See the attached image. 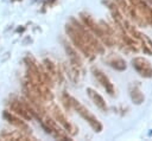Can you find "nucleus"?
I'll return each instance as SVG.
<instances>
[{
  "label": "nucleus",
  "instance_id": "f257e3e1",
  "mask_svg": "<svg viewBox=\"0 0 152 141\" xmlns=\"http://www.w3.org/2000/svg\"><path fill=\"white\" fill-rule=\"evenodd\" d=\"M65 31H66L68 37L70 38L71 43L75 45L76 49H78L86 57H88L90 59H93L95 57L96 51L93 47V45L90 44V41L88 40V38L86 37V34L83 33V31L80 27L76 19L72 18L71 23L65 25Z\"/></svg>",
  "mask_w": 152,
  "mask_h": 141
},
{
  "label": "nucleus",
  "instance_id": "1a4fd4ad",
  "mask_svg": "<svg viewBox=\"0 0 152 141\" xmlns=\"http://www.w3.org/2000/svg\"><path fill=\"white\" fill-rule=\"evenodd\" d=\"M1 140H12V141H30V140H34L33 137L24 134L21 130L20 132H13V133H5L2 135H0Z\"/></svg>",
  "mask_w": 152,
  "mask_h": 141
},
{
  "label": "nucleus",
  "instance_id": "6e6552de",
  "mask_svg": "<svg viewBox=\"0 0 152 141\" xmlns=\"http://www.w3.org/2000/svg\"><path fill=\"white\" fill-rule=\"evenodd\" d=\"M4 118L8 122V123H11V124H13V126H15V127H18V128H20V130H28V126L24 122V121H21L19 117H17V116H14L13 114H11L10 111H4Z\"/></svg>",
  "mask_w": 152,
  "mask_h": 141
},
{
  "label": "nucleus",
  "instance_id": "39448f33",
  "mask_svg": "<svg viewBox=\"0 0 152 141\" xmlns=\"http://www.w3.org/2000/svg\"><path fill=\"white\" fill-rule=\"evenodd\" d=\"M93 75H94V77L97 79V82L104 88V90H106L110 96H113V95L115 94V89H114L113 83H112L110 79L106 76V73H104L103 71H101V70L97 69V68H93Z\"/></svg>",
  "mask_w": 152,
  "mask_h": 141
},
{
  "label": "nucleus",
  "instance_id": "f03ea898",
  "mask_svg": "<svg viewBox=\"0 0 152 141\" xmlns=\"http://www.w3.org/2000/svg\"><path fill=\"white\" fill-rule=\"evenodd\" d=\"M70 102H71V108H72L74 110H76L77 114H78L84 121H87V122L89 123V126H90L96 133H100V132L102 130V124H101V122H100V121L96 118V116H94L80 101H77L76 98H74V97L70 96Z\"/></svg>",
  "mask_w": 152,
  "mask_h": 141
},
{
  "label": "nucleus",
  "instance_id": "0eeeda50",
  "mask_svg": "<svg viewBox=\"0 0 152 141\" xmlns=\"http://www.w3.org/2000/svg\"><path fill=\"white\" fill-rule=\"evenodd\" d=\"M63 45H64V49H65V52L68 55L70 64L74 65V66H77V68H82V60H81L80 56L77 55L76 50L70 44H68L66 41H63Z\"/></svg>",
  "mask_w": 152,
  "mask_h": 141
},
{
  "label": "nucleus",
  "instance_id": "7ed1b4c3",
  "mask_svg": "<svg viewBox=\"0 0 152 141\" xmlns=\"http://www.w3.org/2000/svg\"><path fill=\"white\" fill-rule=\"evenodd\" d=\"M49 111H50L51 116L65 129V132H66L68 134H70V135L76 134V130H77V129L75 128V126L69 122V120L65 117V115L63 114V111H62L56 104H51V105L49 107Z\"/></svg>",
  "mask_w": 152,
  "mask_h": 141
},
{
  "label": "nucleus",
  "instance_id": "9b49d317",
  "mask_svg": "<svg viewBox=\"0 0 152 141\" xmlns=\"http://www.w3.org/2000/svg\"><path fill=\"white\" fill-rule=\"evenodd\" d=\"M107 63L109 64V66H112L113 69L118 70V71H124L126 70V62L118 55H112L107 58Z\"/></svg>",
  "mask_w": 152,
  "mask_h": 141
},
{
  "label": "nucleus",
  "instance_id": "f8f14e48",
  "mask_svg": "<svg viewBox=\"0 0 152 141\" xmlns=\"http://www.w3.org/2000/svg\"><path fill=\"white\" fill-rule=\"evenodd\" d=\"M129 96H131L133 103H135V104H141L145 100V97H144V95H142L138 84H132L129 86Z\"/></svg>",
  "mask_w": 152,
  "mask_h": 141
},
{
  "label": "nucleus",
  "instance_id": "423d86ee",
  "mask_svg": "<svg viewBox=\"0 0 152 141\" xmlns=\"http://www.w3.org/2000/svg\"><path fill=\"white\" fill-rule=\"evenodd\" d=\"M87 94H88L89 98L91 100V102H93L100 110H102V111H107V110H108V105H107L106 101L103 100V97H102L99 92H96V91H95L94 89H91V88H87Z\"/></svg>",
  "mask_w": 152,
  "mask_h": 141
},
{
  "label": "nucleus",
  "instance_id": "20e7f679",
  "mask_svg": "<svg viewBox=\"0 0 152 141\" xmlns=\"http://www.w3.org/2000/svg\"><path fill=\"white\" fill-rule=\"evenodd\" d=\"M133 69L144 78L152 77V64L144 57H134L132 59Z\"/></svg>",
  "mask_w": 152,
  "mask_h": 141
},
{
  "label": "nucleus",
  "instance_id": "9d476101",
  "mask_svg": "<svg viewBox=\"0 0 152 141\" xmlns=\"http://www.w3.org/2000/svg\"><path fill=\"white\" fill-rule=\"evenodd\" d=\"M43 68H44L45 72H46L53 81L61 78V76L58 75V71H57V65H56L51 59L45 58L44 62H43Z\"/></svg>",
  "mask_w": 152,
  "mask_h": 141
}]
</instances>
